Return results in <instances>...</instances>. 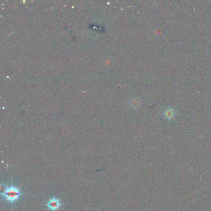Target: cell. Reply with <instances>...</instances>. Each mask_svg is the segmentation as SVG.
I'll list each match as a JSON object with an SVG mask.
<instances>
[{
    "label": "cell",
    "instance_id": "1",
    "mask_svg": "<svg viewBox=\"0 0 211 211\" xmlns=\"http://www.w3.org/2000/svg\"><path fill=\"white\" fill-rule=\"evenodd\" d=\"M1 198L4 201L9 203H14L17 202L21 196L22 192L20 187L11 184L9 186H6L3 183L1 185Z\"/></svg>",
    "mask_w": 211,
    "mask_h": 211
},
{
    "label": "cell",
    "instance_id": "3",
    "mask_svg": "<svg viewBox=\"0 0 211 211\" xmlns=\"http://www.w3.org/2000/svg\"><path fill=\"white\" fill-rule=\"evenodd\" d=\"M162 116L165 119L167 120H172L176 116V111L172 108L168 107L164 110L162 113Z\"/></svg>",
    "mask_w": 211,
    "mask_h": 211
},
{
    "label": "cell",
    "instance_id": "2",
    "mask_svg": "<svg viewBox=\"0 0 211 211\" xmlns=\"http://www.w3.org/2000/svg\"><path fill=\"white\" fill-rule=\"evenodd\" d=\"M47 207L51 211H58L62 206L61 201L57 198L53 197L49 200L47 203Z\"/></svg>",
    "mask_w": 211,
    "mask_h": 211
}]
</instances>
